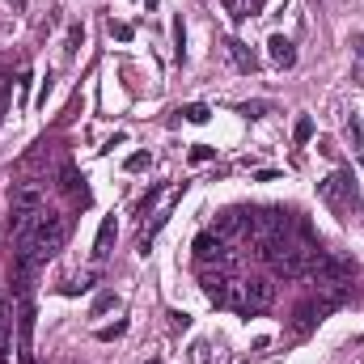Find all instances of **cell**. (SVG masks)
Listing matches in <instances>:
<instances>
[{"mask_svg": "<svg viewBox=\"0 0 364 364\" xmlns=\"http://www.w3.org/2000/svg\"><path fill=\"white\" fill-rule=\"evenodd\" d=\"M81 182H85V178H77V170L68 166V170H64V182H60V186H64L68 195H77V191H81V199H85V186H81Z\"/></svg>", "mask_w": 364, "mask_h": 364, "instance_id": "cell-22", "label": "cell"}, {"mask_svg": "<svg viewBox=\"0 0 364 364\" xmlns=\"http://www.w3.org/2000/svg\"><path fill=\"white\" fill-rule=\"evenodd\" d=\"M13 318H17V301L4 296L0 301V364H9V352H13Z\"/></svg>", "mask_w": 364, "mask_h": 364, "instance_id": "cell-8", "label": "cell"}, {"mask_svg": "<svg viewBox=\"0 0 364 364\" xmlns=\"http://www.w3.org/2000/svg\"><path fill=\"white\" fill-rule=\"evenodd\" d=\"M242 114H246V119H263V114H267V102H246Z\"/></svg>", "mask_w": 364, "mask_h": 364, "instance_id": "cell-27", "label": "cell"}, {"mask_svg": "<svg viewBox=\"0 0 364 364\" xmlns=\"http://www.w3.org/2000/svg\"><path fill=\"white\" fill-rule=\"evenodd\" d=\"M255 4H259V9H263V4H267V0H255Z\"/></svg>", "mask_w": 364, "mask_h": 364, "instance_id": "cell-32", "label": "cell"}, {"mask_svg": "<svg viewBox=\"0 0 364 364\" xmlns=\"http://www.w3.org/2000/svg\"><path fill=\"white\" fill-rule=\"evenodd\" d=\"M199 288H203V296H208L212 305H229V301H233V288H237V284H233L229 275L216 267V272H199Z\"/></svg>", "mask_w": 364, "mask_h": 364, "instance_id": "cell-6", "label": "cell"}, {"mask_svg": "<svg viewBox=\"0 0 364 364\" xmlns=\"http://www.w3.org/2000/svg\"><path fill=\"white\" fill-rule=\"evenodd\" d=\"M220 4L229 9V17H233V21H250V17L259 13V4H255V0H220Z\"/></svg>", "mask_w": 364, "mask_h": 364, "instance_id": "cell-13", "label": "cell"}, {"mask_svg": "<svg viewBox=\"0 0 364 364\" xmlns=\"http://www.w3.org/2000/svg\"><path fill=\"white\" fill-rule=\"evenodd\" d=\"M309 136H314V119H309V114H301V119H296V127H292V140H296V144H305Z\"/></svg>", "mask_w": 364, "mask_h": 364, "instance_id": "cell-20", "label": "cell"}, {"mask_svg": "<svg viewBox=\"0 0 364 364\" xmlns=\"http://www.w3.org/2000/svg\"><path fill=\"white\" fill-rule=\"evenodd\" d=\"M267 51H272V60L279 68H292V64H296V47H292L284 34H272V38H267Z\"/></svg>", "mask_w": 364, "mask_h": 364, "instance_id": "cell-11", "label": "cell"}, {"mask_svg": "<svg viewBox=\"0 0 364 364\" xmlns=\"http://www.w3.org/2000/svg\"><path fill=\"white\" fill-rule=\"evenodd\" d=\"M191 364H212V343H208V339H195V348H191Z\"/></svg>", "mask_w": 364, "mask_h": 364, "instance_id": "cell-19", "label": "cell"}, {"mask_svg": "<svg viewBox=\"0 0 364 364\" xmlns=\"http://www.w3.org/2000/svg\"><path fill=\"white\" fill-rule=\"evenodd\" d=\"M195 259H199V263H212V259L225 263V237H220V233H199V237H195Z\"/></svg>", "mask_w": 364, "mask_h": 364, "instance_id": "cell-10", "label": "cell"}, {"mask_svg": "<svg viewBox=\"0 0 364 364\" xmlns=\"http://www.w3.org/2000/svg\"><path fill=\"white\" fill-rule=\"evenodd\" d=\"M119 335H127V322H114V326H102V331H97L102 343H110V339H119Z\"/></svg>", "mask_w": 364, "mask_h": 364, "instance_id": "cell-25", "label": "cell"}, {"mask_svg": "<svg viewBox=\"0 0 364 364\" xmlns=\"http://www.w3.org/2000/svg\"><path fill=\"white\" fill-rule=\"evenodd\" d=\"M318 199H322L331 212H339V216H343V212H352V208L360 203V191H356V178H352V170H343V166H339L331 178L318 182Z\"/></svg>", "mask_w": 364, "mask_h": 364, "instance_id": "cell-3", "label": "cell"}, {"mask_svg": "<svg viewBox=\"0 0 364 364\" xmlns=\"http://www.w3.org/2000/svg\"><path fill=\"white\" fill-rule=\"evenodd\" d=\"M110 34H114V38H123V43H127V38H132V34H136V30H132V26H127V21H110Z\"/></svg>", "mask_w": 364, "mask_h": 364, "instance_id": "cell-28", "label": "cell"}, {"mask_svg": "<svg viewBox=\"0 0 364 364\" xmlns=\"http://www.w3.org/2000/svg\"><path fill=\"white\" fill-rule=\"evenodd\" d=\"M178 114L186 119V123H208V119H212V110H208L203 102H191V106H182Z\"/></svg>", "mask_w": 364, "mask_h": 364, "instance_id": "cell-16", "label": "cell"}, {"mask_svg": "<svg viewBox=\"0 0 364 364\" xmlns=\"http://www.w3.org/2000/svg\"><path fill=\"white\" fill-rule=\"evenodd\" d=\"M81 43H85V30H81V26H68V38H64V60H73V55L81 51Z\"/></svg>", "mask_w": 364, "mask_h": 364, "instance_id": "cell-15", "label": "cell"}, {"mask_svg": "<svg viewBox=\"0 0 364 364\" xmlns=\"http://www.w3.org/2000/svg\"><path fill=\"white\" fill-rule=\"evenodd\" d=\"M186 326H191V314H178V309H174V314H170V331H186Z\"/></svg>", "mask_w": 364, "mask_h": 364, "instance_id": "cell-29", "label": "cell"}, {"mask_svg": "<svg viewBox=\"0 0 364 364\" xmlns=\"http://www.w3.org/2000/svg\"><path fill=\"white\" fill-rule=\"evenodd\" d=\"M38 212H43V186H38V182H21V186L13 191V212H9V233H13V242H26V237H30Z\"/></svg>", "mask_w": 364, "mask_h": 364, "instance_id": "cell-2", "label": "cell"}, {"mask_svg": "<svg viewBox=\"0 0 364 364\" xmlns=\"http://www.w3.org/2000/svg\"><path fill=\"white\" fill-rule=\"evenodd\" d=\"M225 51H229V60H233L242 73H259V64H263V60H259V51H255L250 43H242V38H229V43H225Z\"/></svg>", "mask_w": 364, "mask_h": 364, "instance_id": "cell-9", "label": "cell"}, {"mask_svg": "<svg viewBox=\"0 0 364 364\" xmlns=\"http://www.w3.org/2000/svg\"><path fill=\"white\" fill-rule=\"evenodd\" d=\"M161 195H166V186H149V195L136 203V212H140V216H149V212H153V203H157Z\"/></svg>", "mask_w": 364, "mask_h": 364, "instance_id": "cell-21", "label": "cell"}, {"mask_svg": "<svg viewBox=\"0 0 364 364\" xmlns=\"http://www.w3.org/2000/svg\"><path fill=\"white\" fill-rule=\"evenodd\" d=\"M149 161H153V157H149V153H132V157H127V166H123V170H127V174H140V170H149Z\"/></svg>", "mask_w": 364, "mask_h": 364, "instance_id": "cell-23", "label": "cell"}, {"mask_svg": "<svg viewBox=\"0 0 364 364\" xmlns=\"http://www.w3.org/2000/svg\"><path fill=\"white\" fill-rule=\"evenodd\" d=\"M318 153H322V157H331V161H339V149H335V140H318Z\"/></svg>", "mask_w": 364, "mask_h": 364, "instance_id": "cell-30", "label": "cell"}, {"mask_svg": "<svg viewBox=\"0 0 364 364\" xmlns=\"http://www.w3.org/2000/svg\"><path fill=\"white\" fill-rule=\"evenodd\" d=\"M174 60H186V30H182V17H174Z\"/></svg>", "mask_w": 364, "mask_h": 364, "instance_id": "cell-18", "label": "cell"}, {"mask_svg": "<svg viewBox=\"0 0 364 364\" xmlns=\"http://www.w3.org/2000/svg\"><path fill=\"white\" fill-rule=\"evenodd\" d=\"M272 301H275V284H267V279H242L237 288H233V309L237 314H263V309H272Z\"/></svg>", "mask_w": 364, "mask_h": 364, "instance_id": "cell-5", "label": "cell"}, {"mask_svg": "<svg viewBox=\"0 0 364 364\" xmlns=\"http://www.w3.org/2000/svg\"><path fill=\"white\" fill-rule=\"evenodd\" d=\"M309 275L318 279V288H348L352 284V263L339 259V255H331V250H314Z\"/></svg>", "mask_w": 364, "mask_h": 364, "instance_id": "cell-4", "label": "cell"}, {"mask_svg": "<svg viewBox=\"0 0 364 364\" xmlns=\"http://www.w3.org/2000/svg\"><path fill=\"white\" fill-rule=\"evenodd\" d=\"M106 309H114V292H102V296L93 301V318H102Z\"/></svg>", "mask_w": 364, "mask_h": 364, "instance_id": "cell-26", "label": "cell"}, {"mask_svg": "<svg viewBox=\"0 0 364 364\" xmlns=\"http://www.w3.org/2000/svg\"><path fill=\"white\" fill-rule=\"evenodd\" d=\"M64 237H68V220L60 216V212H38V220H34V229H30V237H26V246H30V255L38 259V263H47V259H55L60 255V246H64ZM17 246V242H13Z\"/></svg>", "mask_w": 364, "mask_h": 364, "instance_id": "cell-1", "label": "cell"}, {"mask_svg": "<svg viewBox=\"0 0 364 364\" xmlns=\"http://www.w3.org/2000/svg\"><path fill=\"white\" fill-rule=\"evenodd\" d=\"M182 191H186V182H182V186H170V199H166V208H161V212H157L153 220H144V229H140V246H144V255H149V242H153V237L161 233V225H166V220L174 216V208H178Z\"/></svg>", "mask_w": 364, "mask_h": 364, "instance_id": "cell-7", "label": "cell"}, {"mask_svg": "<svg viewBox=\"0 0 364 364\" xmlns=\"http://www.w3.org/2000/svg\"><path fill=\"white\" fill-rule=\"evenodd\" d=\"M212 157H216L212 144H195V149H191V161H195V166H203V161H212Z\"/></svg>", "mask_w": 364, "mask_h": 364, "instance_id": "cell-24", "label": "cell"}, {"mask_svg": "<svg viewBox=\"0 0 364 364\" xmlns=\"http://www.w3.org/2000/svg\"><path fill=\"white\" fill-rule=\"evenodd\" d=\"M114 233H119V225H114V216H106V220H102V229H97V242H93V259H97V263L110 255V246H114Z\"/></svg>", "mask_w": 364, "mask_h": 364, "instance_id": "cell-12", "label": "cell"}, {"mask_svg": "<svg viewBox=\"0 0 364 364\" xmlns=\"http://www.w3.org/2000/svg\"><path fill=\"white\" fill-rule=\"evenodd\" d=\"M9 97H13V77L0 73V123H4V114H9Z\"/></svg>", "mask_w": 364, "mask_h": 364, "instance_id": "cell-17", "label": "cell"}, {"mask_svg": "<svg viewBox=\"0 0 364 364\" xmlns=\"http://www.w3.org/2000/svg\"><path fill=\"white\" fill-rule=\"evenodd\" d=\"M348 140H352V149H356V161L364 166V123L356 119V114L348 119Z\"/></svg>", "mask_w": 364, "mask_h": 364, "instance_id": "cell-14", "label": "cell"}, {"mask_svg": "<svg viewBox=\"0 0 364 364\" xmlns=\"http://www.w3.org/2000/svg\"><path fill=\"white\" fill-rule=\"evenodd\" d=\"M352 47H356V55L364 60V38H352Z\"/></svg>", "mask_w": 364, "mask_h": 364, "instance_id": "cell-31", "label": "cell"}]
</instances>
